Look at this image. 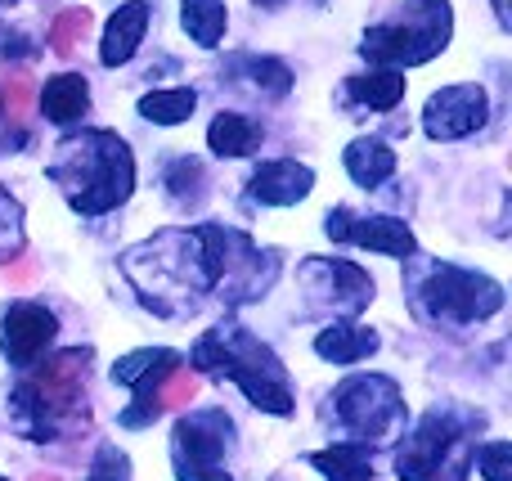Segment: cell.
<instances>
[{
	"mask_svg": "<svg viewBox=\"0 0 512 481\" xmlns=\"http://www.w3.org/2000/svg\"><path fill=\"white\" fill-rule=\"evenodd\" d=\"M122 275L135 284L140 302L162 320H189L216 288L212 257L198 230H158L122 257Z\"/></svg>",
	"mask_w": 512,
	"mask_h": 481,
	"instance_id": "1",
	"label": "cell"
},
{
	"mask_svg": "<svg viewBox=\"0 0 512 481\" xmlns=\"http://www.w3.org/2000/svg\"><path fill=\"white\" fill-rule=\"evenodd\" d=\"M45 176L63 189L72 212L104 216L122 207L135 189V158L117 131H77L54 144V158Z\"/></svg>",
	"mask_w": 512,
	"mask_h": 481,
	"instance_id": "2",
	"label": "cell"
},
{
	"mask_svg": "<svg viewBox=\"0 0 512 481\" xmlns=\"http://www.w3.org/2000/svg\"><path fill=\"white\" fill-rule=\"evenodd\" d=\"M86 374L90 347H68L50 360H36V369L14 387V419L32 441H54L63 428H86Z\"/></svg>",
	"mask_w": 512,
	"mask_h": 481,
	"instance_id": "3",
	"label": "cell"
},
{
	"mask_svg": "<svg viewBox=\"0 0 512 481\" xmlns=\"http://www.w3.org/2000/svg\"><path fill=\"white\" fill-rule=\"evenodd\" d=\"M405 297L414 320L432 324V329H463V324H481L504 306V288L495 279L477 275V270L450 266L436 257H409L405 270Z\"/></svg>",
	"mask_w": 512,
	"mask_h": 481,
	"instance_id": "4",
	"label": "cell"
},
{
	"mask_svg": "<svg viewBox=\"0 0 512 481\" xmlns=\"http://www.w3.org/2000/svg\"><path fill=\"white\" fill-rule=\"evenodd\" d=\"M194 365L212 378H230L248 392V401L265 414H292V383H288V369L279 365L265 342H256L243 324L225 320L216 329H207L194 347Z\"/></svg>",
	"mask_w": 512,
	"mask_h": 481,
	"instance_id": "5",
	"label": "cell"
},
{
	"mask_svg": "<svg viewBox=\"0 0 512 481\" xmlns=\"http://www.w3.org/2000/svg\"><path fill=\"white\" fill-rule=\"evenodd\" d=\"M450 27H454V9L450 0H405L396 23H378L364 32L360 54L369 63H387L396 68H414L427 63L450 45Z\"/></svg>",
	"mask_w": 512,
	"mask_h": 481,
	"instance_id": "6",
	"label": "cell"
},
{
	"mask_svg": "<svg viewBox=\"0 0 512 481\" xmlns=\"http://www.w3.org/2000/svg\"><path fill=\"white\" fill-rule=\"evenodd\" d=\"M328 401H333V419H337V428L346 432V441H355V446H364V450L396 441L409 423L405 396H400L396 378H387V374L346 378Z\"/></svg>",
	"mask_w": 512,
	"mask_h": 481,
	"instance_id": "7",
	"label": "cell"
},
{
	"mask_svg": "<svg viewBox=\"0 0 512 481\" xmlns=\"http://www.w3.org/2000/svg\"><path fill=\"white\" fill-rule=\"evenodd\" d=\"M203 234V248L212 257L216 270V288H221L225 306H243L265 297V288L279 275V257L274 252H261L243 230H230V225H198Z\"/></svg>",
	"mask_w": 512,
	"mask_h": 481,
	"instance_id": "8",
	"label": "cell"
},
{
	"mask_svg": "<svg viewBox=\"0 0 512 481\" xmlns=\"http://www.w3.org/2000/svg\"><path fill=\"white\" fill-rule=\"evenodd\" d=\"M472 450L477 446H472L468 432L436 410L396 450V477L400 481H468Z\"/></svg>",
	"mask_w": 512,
	"mask_h": 481,
	"instance_id": "9",
	"label": "cell"
},
{
	"mask_svg": "<svg viewBox=\"0 0 512 481\" xmlns=\"http://www.w3.org/2000/svg\"><path fill=\"white\" fill-rule=\"evenodd\" d=\"M234 419L225 410H189L171 428L176 481H234Z\"/></svg>",
	"mask_w": 512,
	"mask_h": 481,
	"instance_id": "10",
	"label": "cell"
},
{
	"mask_svg": "<svg viewBox=\"0 0 512 481\" xmlns=\"http://www.w3.org/2000/svg\"><path fill=\"white\" fill-rule=\"evenodd\" d=\"M297 279L306 288L310 311H333V315H360L373 302V279L364 275L355 261L337 257H310L297 266Z\"/></svg>",
	"mask_w": 512,
	"mask_h": 481,
	"instance_id": "11",
	"label": "cell"
},
{
	"mask_svg": "<svg viewBox=\"0 0 512 481\" xmlns=\"http://www.w3.org/2000/svg\"><path fill=\"white\" fill-rule=\"evenodd\" d=\"M180 365H185V356H180V351H167V347L131 351L126 360H117V365H113V383L117 387H131V392H135V405H131V410H122L126 428H149V423L158 419V414H162L158 387L167 383Z\"/></svg>",
	"mask_w": 512,
	"mask_h": 481,
	"instance_id": "12",
	"label": "cell"
},
{
	"mask_svg": "<svg viewBox=\"0 0 512 481\" xmlns=\"http://www.w3.org/2000/svg\"><path fill=\"white\" fill-rule=\"evenodd\" d=\"M324 230H328V239L355 243V248L382 252V257L409 261L418 252L414 230H409L405 221H396V216H355L351 207H333V212L324 216Z\"/></svg>",
	"mask_w": 512,
	"mask_h": 481,
	"instance_id": "13",
	"label": "cell"
},
{
	"mask_svg": "<svg viewBox=\"0 0 512 481\" xmlns=\"http://www.w3.org/2000/svg\"><path fill=\"white\" fill-rule=\"evenodd\" d=\"M490 117V95L477 81H463V86H445L427 99L423 108V131L432 140H463V135L481 131Z\"/></svg>",
	"mask_w": 512,
	"mask_h": 481,
	"instance_id": "14",
	"label": "cell"
},
{
	"mask_svg": "<svg viewBox=\"0 0 512 481\" xmlns=\"http://www.w3.org/2000/svg\"><path fill=\"white\" fill-rule=\"evenodd\" d=\"M54 333H59L54 311H45V306H36V302H14L5 311V320H0V351H5L9 365L27 369L45 356Z\"/></svg>",
	"mask_w": 512,
	"mask_h": 481,
	"instance_id": "15",
	"label": "cell"
},
{
	"mask_svg": "<svg viewBox=\"0 0 512 481\" xmlns=\"http://www.w3.org/2000/svg\"><path fill=\"white\" fill-rule=\"evenodd\" d=\"M310 189H315V171L292 162V158L261 162L248 180V194L265 207H292V203H301Z\"/></svg>",
	"mask_w": 512,
	"mask_h": 481,
	"instance_id": "16",
	"label": "cell"
},
{
	"mask_svg": "<svg viewBox=\"0 0 512 481\" xmlns=\"http://www.w3.org/2000/svg\"><path fill=\"white\" fill-rule=\"evenodd\" d=\"M149 18H153L149 0H126V5H117V14L108 18V27H104L99 63H104V68H122V63H131L135 50H140V41H144V32H149Z\"/></svg>",
	"mask_w": 512,
	"mask_h": 481,
	"instance_id": "17",
	"label": "cell"
},
{
	"mask_svg": "<svg viewBox=\"0 0 512 481\" xmlns=\"http://www.w3.org/2000/svg\"><path fill=\"white\" fill-rule=\"evenodd\" d=\"M41 113L50 117V122H59V126L86 117L90 113L86 77H77V72H59V77H50V81H45V90H41Z\"/></svg>",
	"mask_w": 512,
	"mask_h": 481,
	"instance_id": "18",
	"label": "cell"
},
{
	"mask_svg": "<svg viewBox=\"0 0 512 481\" xmlns=\"http://www.w3.org/2000/svg\"><path fill=\"white\" fill-rule=\"evenodd\" d=\"M342 162H346V171H351L355 185L378 189L382 180H387L391 171H396V149H387V144L373 140V135H360V140L346 144Z\"/></svg>",
	"mask_w": 512,
	"mask_h": 481,
	"instance_id": "19",
	"label": "cell"
},
{
	"mask_svg": "<svg viewBox=\"0 0 512 481\" xmlns=\"http://www.w3.org/2000/svg\"><path fill=\"white\" fill-rule=\"evenodd\" d=\"M382 342L373 329H360V324H333V329H324L315 338V351L324 360H333V365H355V360L373 356Z\"/></svg>",
	"mask_w": 512,
	"mask_h": 481,
	"instance_id": "20",
	"label": "cell"
},
{
	"mask_svg": "<svg viewBox=\"0 0 512 481\" xmlns=\"http://www.w3.org/2000/svg\"><path fill=\"white\" fill-rule=\"evenodd\" d=\"M256 144H261V126L243 113H221L207 126V149L216 158H248Z\"/></svg>",
	"mask_w": 512,
	"mask_h": 481,
	"instance_id": "21",
	"label": "cell"
},
{
	"mask_svg": "<svg viewBox=\"0 0 512 481\" xmlns=\"http://www.w3.org/2000/svg\"><path fill=\"white\" fill-rule=\"evenodd\" d=\"M180 27L203 50H216L225 27H230V9H225V0H180Z\"/></svg>",
	"mask_w": 512,
	"mask_h": 481,
	"instance_id": "22",
	"label": "cell"
},
{
	"mask_svg": "<svg viewBox=\"0 0 512 481\" xmlns=\"http://www.w3.org/2000/svg\"><path fill=\"white\" fill-rule=\"evenodd\" d=\"M310 464L319 468L328 481H373V459L364 446H355V441H337L333 450H315V455H306Z\"/></svg>",
	"mask_w": 512,
	"mask_h": 481,
	"instance_id": "23",
	"label": "cell"
},
{
	"mask_svg": "<svg viewBox=\"0 0 512 481\" xmlns=\"http://www.w3.org/2000/svg\"><path fill=\"white\" fill-rule=\"evenodd\" d=\"M346 90H351L360 104L378 108V113H391V108L405 99V77L391 72V68H378V72H364V77H351Z\"/></svg>",
	"mask_w": 512,
	"mask_h": 481,
	"instance_id": "24",
	"label": "cell"
},
{
	"mask_svg": "<svg viewBox=\"0 0 512 481\" xmlns=\"http://www.w3.org/2000/svg\"><path fill=\"white\" fill-rule=\"evenodd\" d=\"M198 108V95L189 86H176V90H153V95L140 99V117H149V122L158 126H180L189 122Z\"/></svg>",
	"mask_w": 512,
	"mask_h": 481,
	"instance_id": "25",
	"label": "cell"
},
{
	"mask_svg": "<svg viewBox=\"0 0 512 481\" xmlns=\"http://www.w3.org/2000/svg\"><path fill=\"white\" fill-rule=\"evenodd\" d=\"M234 72H248V81L261 95H274V99H283L292 90V72H288V63H279V59H256V54H239L234 59Z\"/></svg>",
	"mask_w": 512,
	"mask_h": 481,
	"instance_id": "26",
	"label": "cell"
},
{
	"mask_svg": "<svg viewBox=\"0 0 512 481\" xmlns=\"http://www.w3.org/2000/svg\"><path fill=\"white\" fill-rule=\"evenodd\" d=\"M23 252V207L9 189H0V266Z\"/></svg>",
	"mask_w": 512,
	"mask_h": 481,
	"instance_id": "27",
	"label": "cell"
},
{
	"mask_svg": "<svg viewBox=\"0 0 512 481\" xmlns=\"http://www.w3.org/2000/svg\"><path fill=\"white\" fill-rule=\"evenodd\" d=\"M86 32H90V9H68V14H59L50 23V50L72 54L77 41H86Z\"/></svg>",
	"mask_w": 512,
	"mask_h": 481,
	"instance_id": "28",
	"label": "cell"
},
{
	"mask_svg": "<svg viewBox=\"0 0 512 481\" xmlns=\"http://www.w3.org/2000/svg\"><path fill=\"white\" fill-rule=\"evenodd\" d=\"M472 459L481 464L486 481H512V446L508 441H490V446L472 450Z\"/></svg>",
	"mask_w": 512,
	"mask_h": 481,
	"instance_id": "29",
	"label": "cell"
},
{
	"mask_svg": "<svg viewBox=\"0 0 512 481\" xmlns=\"http://www.w3.org/2000/svg\"><path fill=\"white\" fill-rule=\"evenodd\" d=\"M198 180H203V167H198V158H176L167 171V194L176 198V203H189V194H198Z\"/></svg>",
	"mask_w": 512,
	"mask_h": 481,
	"instance_id": "30",
	"label": "cell"
},
{
	"mask_svg": "<svg viewBox=\"0 0 512 481\" xmlns=\"http://www.w3.org/2000/svg\"><path fill=\"white\" fill-rule=\"evenodd\" d=\"M194 396H198V374H189V369H176V374L158 387V405H162V410H180V405H189Z\"/></svg>",
	"mask_w": 512,
	"mask_h": 481,
	"instance_id": "31",
	"label": "cell"
},
{
	"mask_svg": "<svg viewBox=\"0 0 512 481\" xmlns=\"http://www.w3.org/2000/svg\"><path fill=\"white\" fill-rule=\"evenodd\" d=\"M86 481H131V459H126V450L99 446V455H95V464H90Z\"/></svg>",
	"mask_w": 512,
	"mask_h": 481,
	"instance_id": "32",
	"label": "cell"
},
{
	"mask_svg": "<svg viewBox=\"0 0 512 481\" xmlns=\"http://www.w3.org/2000/svg\"><path fill=\"white\" fill-rule=\"evenodd\" d=\"M27 104H32V77L14 72V77L5 81V113H9V117H23Z\"/></svg>",
	"mask_w": 512,
	"mask_h": 481,
	"instance_id": "33",
	"label": "cell"
},
{
	"mask_svg": "<svg viewBox=\"0 0 512 481\" xmlns=\"http://www.w3.org/2000/svg\"><path fill=\"white\" fill-rule=\"evenodd\" d=\"M32 275H36V261H32V257H23L18 266H5V279H9V284H27Z\"/></svg>",
	"mask_w": 512,
	"mask_h": 481,
	"instance_id": "34",
	"label": "cell"
},
{
	"mask_svg": "<svg viewBox=\"0 0 512 481\" xmlns=\"http://www.w3.org/2000/svg\"><path fill=\"white\" fill-rule=\"evenodd\" d=\"M18 41H23L18 32H5V27H0V54H32L27 45H18Z\"/></svg>",
	"mask_w": 512,
	"mask_h": 481,
	"instance_id": "35",
	"label": "cell"
},
{
	"mask_svg": "<svg viewBox=\"0 0 512 481\" xmlns=\"http://www.w3.org/2000/svg\"><path fill=\"white\" fill-rule=\"evenodd\" d=\"M495 18H499V27H504V32H512V14H508V0H495Z\"/></svg>",
	"mask_w": 512,
	"mask_h": 481,
	"instance_id": "36",
	"label": "cell"
},
{
	"mask_svg": "<svg viewBox=\"0 0 512 481\" xmlns=\"http://www.w3.org/2000/svg\"><path fill=\"white\" fill-rule=\"evenodd\" d=\"M256 5H265V9H274V5H279V0H256Z\"/></svg>",
	"mask_w": 512,
	"mask_h": 481,
	"instance_id": "37",
	"label": "cell"
},
{
	"mask_svg": "<svg viewBox=\"0 0 512 481\" xmlns=\"http://www.w3.org/2000/svg\"><path fill=\"white\" fill-rule=\"evenodd\" d=\"M36 481H54V477H36Z\"/></svg>",
	"mask_w": 512,
	"mask_h": 481,
	"instance_id": "38",
	"label": "cell"
},
{
	"mask_svg": "<svg viewBox=\"0 0 512 481\" xmlns=\"http://www.w3.org/2000/svg\"><path fill=\"white\" fill-rule=\"evenodd\" d=\"M0 5H14V0H0Z\"/></svg>",
	"mask_w": 512,
	"mask_h": 481,
	"instance_id": "39",
	"label": "cell"
},
{
	"mask_svg": "<svg viewBox=\"0 0 512 481\" xmlns=\"http://www.w3.org/2000/svg\"><path fill=\"white\" fill-rule=\"evenodd\" d=\"M0 481H9V477H0Z\"/></svg>",
	"mask_w": 512,
	"mask_h": 481,
	"instance_id": "40",
	"label": "cell"
}]
</instances>
